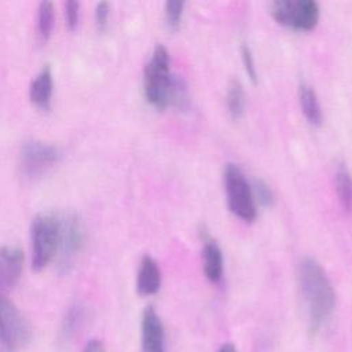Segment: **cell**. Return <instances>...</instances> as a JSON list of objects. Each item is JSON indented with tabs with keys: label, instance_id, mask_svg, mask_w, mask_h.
Segmentation results:
<instances>
[{
	"label": "cell",
	"instance_id": "6da1fadb",
	"mask_svg": "<svg viewBox=\"0 0 352 352\" xmlns=\"http://www.w3.org/2000/svg\"><path fill=\"white\" fill-rule=\"evenodd\" d=\"M298 283L308 315V333L316 336L334 311V287L323 267L312 257L300 263Z\"/></svg>",
	"mask_w": 352,
	"mask_h": 352
},
{
	"label": "cell",
	"instance_id": "7a4b0ae2",
	"mask_svg": "<svg viewBox=\"0 0 352 352\" xmlns=\"http://www.w3.org/2000/svg\"><path fill=\"white\" fill-rule=\"evenodd\" d=\"M173 78L169 52L162 44H157L144 66L143 74L144 98L157 110H164L169 104Z\"/></svg>",
	"mask_w": 352,
	"mask_h": 352
},
{
	"label": "cell",
	"instance_id": "3957f363",
	"mask_svg": "<svg viewBox=\"0 0 352 352\" xmlns=\"http://www.w3.org/2000/svg\"><path fill=\"white\" fill-rule=\"evenodd\" d=\"M60 235V213L47 210L37 213L30 224L32 268L43 271L56 257Z\"/></svg>",
	"mask_w": 352,
	"mask_h": 352
},
{
	"label": "cell",
	"instance_id": "277c9868",
	"mask_svg": "<svg viewBox=\"0 0 352 352\" xmlns=\"http://www.w3.org/2000/svg\"><path fill=\"white\" fill-rule=\"evenodd\" d=\"M223 180L230 210L246 223L254 221L257 217V204L253 188L243 172L235 164H227Z\"/></svg>",
	"mask_w": 352,
	"mask_h": 352
},
{
	"label": "cell",
	"instance_id": "5b68a950",
	"mask_svg": "<svg viewBox=\"0 0 352 352\" xmlns=\"http://www.w3.org/2000/svg\"><path fill=\"white\" fill-rule=\"evenodd\" d=\"M270 14L283 26L309 32L319 22L320 8L315 0H276L270 4Z\"/></svg>",
	"mask_w": 352,
	"mask_h": 352
},
{
	"label": "cell",
	"instance_id": "8992f818",
	"mask_svg": "<svg viewBox=\"0 0 352 352\" xmlns=\"http://www.w3.org/2000/svg\"><path fill=\"white\" fill-rule=\"evenodd\" d=\"M32 338V327L16 305L0 293V342L8 352H18Z\"/></svg>",
	"mask_w": 352,
	"mask_h": 352
},
{
	"label": "cell",
	"instance_id": "52a82bcc",
	"mask_svg": "<svg viewBox=\"0 0 352 352\" xmlns=\"http://www.w3.org/2000/svg\"><path fill=\"white\" fill-rule=\"evenodd\" d=\"M87 239L85 224L82 219L74 213H60V235L58 246V263L62 272H67L78 253L82 250Z\"/></svg>",
	"mask_w": 352,
	"mask_h": 352
},
{
	"label": "cell",
	"instance_id": "ba28073f",
	"mask_svg": "<svg viewBox=\"0 0 352 352\" xmlns=\"http://www.w3.org/2000/svg\"><path fill=\"white\" fill-rule=\"evenodd\" d=\"M59 160L60 151L56 146L40 140L26 142L19 154L21 173L29 180L38 179L58 164Z\"/></svg>",
	"mask_w": 352,
	"mask_h": 352
},
{
	"label": "cell",
	"instance_id": "9c48e42d",
	"mask_svg": "<svg viewBox=\"0 0 352 352\" xmlns=\"http://www.w3.org/2000/svg\"><path fill=\"white\" fill-rule=\"evenodd\" d=\"M142 352H165L164 323L154 307L148 305L142 314Z\"/></svg>",
	"mask_w": 352,
	"mask_h": 352
},
{
	"label": "cell",
	"instance_id": "30bf717a",
	"mask_svg": "<svg viewBox=\"0 0 352 352\" xmlns=\"http://www.w3.org/2000/svg\"><path fill=\"white\" fill-rule=\"evenodd\" d=\"M23 252L14 245L0 246V293L6 294L12 289L22 274Z\"/></svg>",
	"mask_w": 352,
	"mask_h": 352
},
{
	"label": "cell",
	"instance_id": "8fae6325",
	"mask_svg": "<svg viewBox=\"0 0 352 352\" xmlns=\"http://www.w3.org/2000/svg\"><path fill=\"white\" fill-rule=\"evenodd\" d=\"M54 74L50 65H44L29 87V99L40 110L47 111L52 103Z\"/></svg>",
	"mask_w": 352,
	"mask_h": 352
},
{
	"label": "cell",
	"instance_id": "7c38bea8",
	"mask_svg": "<svg viewBox=\"0 0 352 352\" xmlns=\"http://www.w3.org/2000/svg\"><path fill=\"white\" fill-rule=\"evenodd\" d=\"M162 276L158 263L148 254L143 256L136 275V290L140 296H154L161 287Z\"/></svg>",
	"mask_w": 352,
	"mask_h": 352
},
{
	"label": "cell",
	"instance_id": "4fadbf2b",
	"mask_svg": "<svg viewBox=\"0 0 352 352\" xmlns=\"http://www.w3.org/2000/svg\"><path fill=\"white\" fill-rule=\"evenodd\" d=\"M202 263H204V272L208 280L212 283H219L223 278L224 260H223V253L220 246L210 236L204 238Z\"/></svg>",
	"mask_w": 352,
	"mask_h": 352
},
{
	"label": "cell",
	"instance_id": "5bb4252c",
	"mask_svg": "<svg viewBox=\"0 0 352 352\" xmlns=\"http://www.w3.org/2000/svg\"><path fill=\"white\" fill-rule=\"evenodd\" d=\"M298 100L308 122L315 126H319L323 121L322 107L314 87L307 81H300L298 84Z\"/></svg>",
	"mask_w": 352,
	"mask_h": 352
},
{
	"label": "cell",
	"instance_id": "9a60e30c",
	"mask_svg": "<svg viewBox=\"0 0 352 352\" xmlns=\"http://www.w3.org/2000/svg\"><path fill=\"white\" fill-rule=\"evenodd\" d=\"M334 176H336L334 177L336 191H337L340 205L344 209V212L351 213L352 212V173L344 162H340Z\"/></svg>",
	"mask_w": 352,
	"mask_h": 352
},
{
	"label": "cell",
	"instance_id": "2e32d148",
	"mask_svg": "<svg viewBox=\"0 0 352 352\" xmlns=\"http://www.w3.org/2000/svg\"><path fill=\"white\" fill-rule=\"evenodd\" d=\"M226 103H227V110L232 120H239L243 116L246 96H245L243 85L238 78L230 80V82L227 85Z\"/></svg>",
	"mask_w": 352,
	"mask_h": 352
},
{
	"label": "cell",
	"instance_id": "e0dca14e",
	"mask_svg": "<svg viewBox=\"0 0 352 352\" xmlns=\"http://www.w3.org/2000/svg\"><path fill=\"white\" fill-rule=\"evenodd\" d=\"M85 316V308L81 302H74L66 311L62 326H60V338L67 341L73 337V334L80 329Z\"/></svg>",
	"mask_w": 352,
	"mask_h": 352
},
{
	"label": "cell",
	"instance_id": "ac0fdd59",
	"mask_svg": "<svg viewBox=\"0 0 352 352\" xmlns=\"http://www.w3.org/2000/svg\"><path fill=\"white\" fill-rule=\"evenodd\" d=\"M55 21V8L51 1H41L37 8V37L41 43H47L51 37Z\"/></svg>",
	"mask_w": 352,
	"mask_h": 352
},
{
	"label": "cell",
	"instance_id": "d6986e66",
	"mask_svg": "<svg viewBox=\"0 0 352 352\" xmlns=\"http://www.w3.org/2000/svg\"><path fill=\"white\" fill-rule=\"evenodd\" d=\"M184 1L180 0H169L165 3L164 12H165V21L170 30H177L180 28L183 12H184Z\"/></svg>",
	"mask_w": 352,
	"mask_h": 352
},
{
	"label": "cell",
	"instance_id": "ffe728a7",
	"mask_svg": "<svg viewBox=\"0 0 352 352\" xmlns=\"http://www.w3.org/2000/svg\"><path fill=\"white\" fill-rule=\"evenodd\" d=\"M241 58H242V63H243V69L245 73L248 74L249 80L256 84L257 82V69H256V63H254V56L252 52V48L248 43H242L241 44Z\"/></svg>",
	"mask_w": 352,
	"mask_h": 352
},
{
	"label": "cell",
	"instance_id": "44dd1931",
	"mask_svg": "<svg viewBox=\"0 0 352 352\" xmlns=\"http://www.w3.org/2000/svg\"><path fill=\"white\" fill-rule=\"evenodd\" d=\"M65 19L69 30H76L80 23V3L66 1L65 3Z\"/></svg>",
	"mask_w": 352,
	"mask_h": 352
},
{
	"label": "cell",
	"instance_id": "7402d4cb",
	"mask_svg": "<svg viewBox=\"0 0 352 352\" xmlns=\"http://www.w3.org/2000/svg\"><path fill=\"white\" fill-rule=\"evenodd\" d=\"M252 188H253V192H254V198L258 199V202L261 205L271 206L274 204V192L264 182L257 180L254 183V186H252Z\"/></svg>",
	"mask_w": 352,
	"mask_h": 352
},
{
	"label": "cell",
	"instance_id": "603a6c76",
	"mask_svg": "<svg viewBox=\"0 0 352 352\" xmlns=\"http://www.w3.org/2000/svg\"><path fill=\"white\" fill-rule=\"evenodd\" d=\"M109 16H110V4L107 1L98 3L95 7V23L100 32L106 30L109 25Z\"/></svg>",
	"mask_w": 352,
	"mask_h": 352
},
{
	"label": "cell",
	"instance_id": "cb8c5ba5",
	"mask_svg": "<svg viewBox=\"0 0 352 352\" xmlns=\"http://www.w3.org/2000/svg\"><path fill=\"white\" fill-rule=\"evenodd\" d=\"M82 352H104V346H103L102 341L94 338V340H89V341L85 344Z\"/></svg>",
	"mask_w": 352,
	"mask_h": 352
},
{
	"label": "cell",
	"instance_id": "d4e9b609",
	"mask_svg": "<svg viewBox=\"0 0 352 352\" xmlns=\"http://www.w3.org/2000/svg\"><path fill=\"white\" fill-rule=\"evenodd\" d=\"M217 352H238V349L235 348L234 344L226 342V344H223V345L217 349Z\"/></svg>",
	"mask_w": 352,
	"mask_h": 352
}]
</instances>
